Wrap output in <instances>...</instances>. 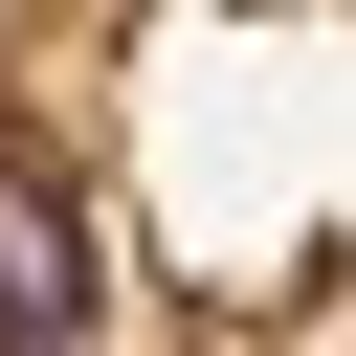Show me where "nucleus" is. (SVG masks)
I'll return each instance as SVG.
<instances>
[{
  "mask_svg": "<svg viewBox=\"0 0 356 356\" xmlns=\"http://www.w3.org/2000/svg\"><path fill=\"white\" fill-rule=\"evenodd\" d=\"M44 312H89V267H67V245H44V200L0 178V334H44Z\"/></svg>",
  "mask_w": 356,
  "mask_h": 356,
  "instance_id": "1",
  "label": "nucleus"
}]
</instances>
